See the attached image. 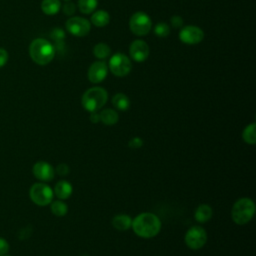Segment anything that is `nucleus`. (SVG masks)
Segmentation results:
<instances>
[{"label": "nucleus", "mask_w": 256, "mask_h": 256, "mask_svg": "<svg viewBox=\"0 0 256 256\" xmlns=\"http://www.w3.org/2000/svg\"><path fill=\"white\" fill-rule=\"evenodd\" d=\"M203 38L204 33L202 29L193 25L184 26L179 33V39L181 40V42L188 45L200 43L203 40Z\"/></svg>", "instance_id": "9d476101"}, {"label": "nucleus", "mask_w": 256, "mask_h": 256, "mask_svg": "<svg viewBox=\"0 0 256 256\" xmlns=\"http://www.w3.org/2000/svg\"><path fill=\"white\" fill-rule=\"evenodd\" d=\"M90 28V22L82 17H71L66 21L67 31L76 37L86 36L89 33Z\"/></svg>", "instance_id": "1a4fd4ad"}, {"label": "nucleus", "mask_w": 256, "mask_h": 256, "mask_svg": "<svg viewBox=\"0 0 256 256\" xmlns=\"http://www.w3.org/2000/svg\"><path fill=\"white\" fill-rule=\"evenodd\" d=\"M154 32L159 37H166L170 33V28H169L167 23L160 22V23L156 24V26L154 28Z\"/></svg>", "instance_id": "393cba45"}, {"label": "nucleus", "mask_w": 256, "mask_h": 256, "mask_svg": "<svg viewBox=\"0 0 256 256\" xmlns=\"http://www.w3.org/2000/svg\"><path fill=\"white\" fill-rule=\"evenodd\" d=\"M65 1H69V0H65Z\"/></svg>", "instance_id": "f704fd0d"}, {"label": "nucleus", "mask_w": 256, "mask_h": 256, "mask_svg": "<svg viewBox=\"0 0 256 256\" xmlns=\"http://www.w3.org/2000/svg\"><path fill=\"white\" fill-rule=\"evenodd\" d=\"M61 3L59 0H43L41 2V10L46 15H55L59 12Z\"/></svg>", "instance_id": "a211bd4d"}, {"label": "nucleus", "mask_w": 256, "mask_h": 256, "mask_svg": "<svg viewBox=\"0 0 256 256\" xmlns=\"http://www.w3.org/2000/svg\"><path fill=\"white\" fill-rule=\"evenodd\" d=\"M69 171H70L69 166H68L67 164H64V163L59 164V165L56 167V169H55V172H56L58 175H60V176H65V175H67V174L69 173Z\"/></svg>", "instance_id": "a878e982"}, {"label": "nucleus", "mask_w": 256, "mask_h": 256, "mask_svg": "<svg viewBox=\"0 0 256 256\" xmlns=\"http://www.w3.org/2000/svg\"><path fill=\"white\" fill-rule=\"evenodd\" d=\"M161 225L157 215L151 212H143L132 219L131 228L137 236L148 239L155 237L160 232Z\"/></svg>", "instance_id": "f257e3e1"}, {"label": "nucleus", "mask_w": 256, "mask_h": 256, "mask_svg": "<svg viewBox=\"0 0 256 256\" xmlns=\"http://www.w3.org/2000/svg\"><path fill=\"white\" fill-rule=\"evenodd\" d=\"M242 138L245 143L253 145L256 143V124L254 122L248 124L243 132H242Z\"/></svg>", "instance_id": "412c9836"}, {"label": "nucleus", "mask_w": 256, "mask_h": 256, "mask_svg": "<svg viewBox=\"0 0 256 256\" xmlns=\"http://www.w3.org/2000/svg\"><path fill=\"white\" fill-rule=\"evenodd\" d=\"M52 37L55 40H61V39L65 38V34H64V32L61 29H55L53 31V33H52Z\"/></svg>", "instance_id": "2f4dec72"}, {"label": "nucleus", "mask_w": 256, "mask_h": 256, "mask_svg": "<svg viewBox=\"0 0 256 256\" xmlns=\"http://www.w3.org/2000/svg\"><path fill=\"white\" fill-rule=\"evenodd\" d=\"M129 27L133 34L137 36L147 35L152 27V21L150 17L144 12L134 13L129 21Z\"/></svg>", "instance_id": "423d86ee"}, {"label": "nucleus", "mask_w": 256, "mask_h": 256, "mask_svg": "<svg viewBox=\"0 0 256 256\" xmlns=\"http://www.w3.org/2000/svg\"><path fill=\"white\" fill-rule=\"evenodd\" d=\"M2 256H8V255H6V254H5V255H2Z\"/></svg>", "instance_id": "72a5a7b5"}, {"label": "nucleus", "mask_w": 256, "mask_h": 256, "mask_svg": "<svg viewBox=\"0 0 256 256\" xmlns=\"http://www.w3.org/2000/svg\"><path fill=\"white\" fill-rule=\"evenodd\" d=\"M9 251V244L8 242L4 239L0 237V256L7 254Z\"/></svg>", "instance_id": "cd10ccee"}, {"label": "nucleus", "mask_w": 256, "mask_h": 256, "mask_svg": "<svg viewBox=\"0 0 256 256\" xmlns=\"http://www.w3.org/2000/svg\"><path fill=\"white\" fill-rule=\"evenodd\" d=\"M33 175L42 182L51 181L55 176V169L53 166L45 161H38L32 168Z\"/></svg>", "instance_id": "9b49d317"}, {"label": "nucleus", "mask_w": 256, "mask_h": 256, "mask_svg": "<svg viewBox=\"0 0 256 256\" xmlns=\"http://www.w3.org/2000/svg\"><path fill=\"white\" fill-rule=\"evenodd\" d=\"M111 50L110 47L105 43H98L93 48V54L95 57L99 59H105L108 56H110Z\"/></svg>", "instance_id": "b1692460"}, {"label": "nucleus", "mask_w": 256, "mask_h": 256, "mask_svg": "<svg viewBox=\"0 0 256 256\" xmlns=\"http://www.w3.org/2000/svg\"><path fill=\"white\" fill-rule=\"evenodd\" d=\"M90 121L94 124L100 122V116H99V113L97 112H91V115H90Z\"/></svg>", "instance_id": "473e14b6"}, {"label": "nucleus", "mask_w": 256, "mask_h": 256, "mask_svg": "<svg viewBox=\"0 0 256 256\" xmlns=\"http://www.w3.org/2000/svg\"><path fill=\"white\" fill-rule=\"evenodd\" d=\"M99 116H100V122H102L107 126L115 125L119 120L118 113L114 109H110V108L102 110L99 113Z\"/></svg>", "instance_id": "f3484780"}, {"label": "nucleus", "mask_w": 256, "mask_h": 256, "mask_svg": "<svg viewBox=\"0 0 256 256\" xmlns=\"http://www.w3.org/2000/svg\"><path fill=\"white\" fill-rule=\"evenodd\" d=\"M75 11H76V6L74 5V3H72V2H67V3L64 4V6H63V12H64L66 15L70 16V15L74 14Z\"/></svg>", "instance_id": "bb28decb"}, {"label": "nucleus", "mask_w": 256, "mask_h": 256, "mask_svg": "<svg viewBox=\"0 0 256 256\" xmlns=\"http://www.w3.org/2000/svg\"><path fill=\"white\" fill-rule=\"evenodd\" d=\"M72 191H73V188L69 182L65 180H60L55 184L53 193L56 195V197L59 200H65L71 196Z\"/></svg>", "instance_id": "4468645a"}, {"label": "nucleus", "mask_w": 256, "mask_h": 256, "mask_svg": "<svg viewBox=\"0 0 256 256\" xmlns=\"http://www.w3.org/2000/svg\"><path fill=\"white\" fill-rule=\"evenodd\" d=\"M29 54L31 59L38 65H47L55 55V50L52 44L43 38L34 39L29 46Z\"/></svg>", "instance_id": "f03ea898"}, {"label": "nucleus", "mask_w": 256, "mask_h": 256, "mask_svg": "<svg viewBox=\"0 0 256 256\" xmlns=\"http://www.w3.org/2000/svg\"><path fill=\"white\" fill-rule=\"evenodd\" d=\"M112 104L117 110L126 111L130 107V100L125 94L117 93L112 98Z\"/></svg>", "instance_id": "6ab92c4d"}, {"label": "nucleus", "mask_w": 256, "mask_h": 256, "mask_svg": "<svg viewBox=\"0 0 256 256\" xmlns=\"http://www.w3.org/2000/svg\"><path fill=\"white\" fill-rule=\"evenodd\" d=\"M98 5V0H78L77 6L81 13L90 14L92 13Z\"/></svg>", "instance_id": "4be33fe9"}, {"label": "nucleus", "mask_w": 256, "mask_h": 256, "mask_svg": "<svg viewBox=\"0 0 256 256\" xmlns=\"http://www.w3.org/2000/svg\"><path fill=\"white\" fill-rule=\"evenodd\" d=\"M108 73V67L105 62L96 61L92 63L88 69V79L91 83H100L102 82Z\"/></svg>", "instance_id": "f8f14e48"}, {"label": "nucleus", "mask_w": 256, "mask_h": 256, "mask_svg": "<svg viewBox=\"0 0 256 256\" xmlns=\"http://www.w3.org/2000/svg\"><path fill=\"white\" fill-rule=\"evenodd\" d=\"M31 200L38 206H46L52 202L54 193L50 186L44 182L35 183L29 190Z\"/></svg>", "instance_id": "39448f33"}, {"label": "nucleus", "mask_w": 256, "mask_h": 256, "mask_svg": "<svg viewBox=\"0 0 256 256\" xmlns=\"http://www.w3.org/2000/svg\"><path fill=\"white\" fill-rule=\"evenodd\" d=\"M108 100V93L102 87H92L86 90L82 96L81 103L88 112H97Z\"/></svg>", "instance_id": "7ed1b4c3"}, {"label": "nucleus", "mask_w": 256, "mask_h": 256, "mask_svg": "<svg viewBox=\"0 0 256 256\" xmlns=\"http://www.w3.org/2000/svg\"><path fill=\"white\" fill-rule=\"evenodd\" d=\"M109 69L115 76L123 77L130 73L132 63L125 54L116 53L109 60Z\"/></svg>", "instance_id": "0eeeda50"}, {"label": "nucleus", "mask_w": 256, "mask_h": 256, "mask_svg": "<svg viewBox=\"0 0 256 256\" xmlns=\"http://www.w3.org/2000/svg\"><path fill=\"white\" fill-rule=\"evenodd\" d=\"M8 61V52L3 49L0 48V67H3Z\"/></svg>", "instance_id": "c85d7f7f"}, {"label": "nucleus", "mask_w": 256, "mask_h": 256, "mask_svg": "<svg viewBox=\"0 0 256 256\" xmlns=\"http://www.w3.org/2000/svg\"><path fill=\"white\" fill-rule=\"evenodd\" d=\"M51 206H50V209H51V212L58 216V217H62L64 215L67 214L68 212V207L67 205L62 201V200H56V201H52L51 203Z\"/></svg>", "instance_id": "5701e85b"}, {"label": "nucleus", "mask_w": 256, "mask_h": 256, "mask_svg": "<svg viewBox=\"0 0 256 256\" xmlns=\"http://www.w3.org/2000/svg\"><path fill=\"white\" fill-rule=\"evenodd\" d=\"M185 244L192 250L202 248L207 241V233L201 226L190 227L184 237Z\"/></svg>", "instance_id": "6e6552de"}, {"label": "nucleus", "mask_w": 256, "mask_h": 256, "mask_svg": "<svg viewBox=\"0 0 256 256\" xmlns=\"http://www.w3.org/2000/svg\"><path fill=\"white\" fill-rule=\"evenodd\" d=\"M142 144H143V141L139 137H134L129 141V146L131 148H139L142 146Z\"/></svg>", "instance_id": "7c9ffc66"}, {"label": "nucleus", "mask_w": 256, "mask_h": 256, "mask_svg": "<svg viewBox=\"0 0 256 256\" xmlns=\"http://www.w3.org/2000/svg\"><path fill=\"white\" fill-rule=\"evenodd\" d=\"M112 226L118 231H126L131 228L132 218L126 214L115 215L112 219Z\"/></svg>", "instance_id": "2eb2a0df"}, {"label": "nucleus", "mask_w": 256, "mask_h": 256, "mask_svg": "<svg viewBox=\"0 0 256 256\" xmlns=\"http://www.w3.org/2000/svg\"><path fill=\"white\" fill-rule=\"evenodd\" d=\"M130 56L136 62H143L149 56V47L143 40H135L130 45Z\"/></svg>", "instance_id": "ddd939ff"}, {"label": "nucleus", "mask_w": 256, "mask_h": 256, "mask_svg": "<svg viewBox=\"0 0 256 256\" xmlns=\"http://www.w3.org/2000/svg\"><path fill=\"white\" fill-rule=\"evenodd\" d=\"M255 204L253 200L247 197L238 199L232 206L231 217L238 225L247 224L254 216Z\"/></svg>", "instance_id": "20e7f679"}, {"label": "nucleus", "mask_w": 256, "mask_h": 256, "mask_svg": "<svg viewBox=\"0 0 256 256\" xmlns=\"http://www.w3.org/2000/svg\"><path fill=\"white\" fill-rule=\"evenodd\" d=\"M212 214H213L212 208L208 204H200L195 210L194 217L197 222L205 223L211 219Z\"/></svg>", "instance_id": "dca6fc26"}, {"label": "nucleus", "mask_w": 256, "mask_h": 256, "mask_svg": "<svg viewBox=\"0 0 256 256\" xmlns=\"http://www.w3.org/2000/svg\"><path fill=\"white\" fill-rule=\"evenodd\" d=\"M170 22L174 28H179L183 25V19L180 16H173Z\"/></svg>", "instance_id": "c756f323"}, {"label": "nucleus", "mask_w": 256, "mask_h": 256, "mask_svg": "<svg viewBox=\"0 0 256 256\" xmlns=\"http://www.w3.org/2000/svg\"><path fill=\"white\" fill-rule=\"evenodd\" d=\"M110 21L109 14L104 10H98L91 16V22L96 27H104Z\"/></svg>", "instance_id": "aec40b11"}]
</instances>
